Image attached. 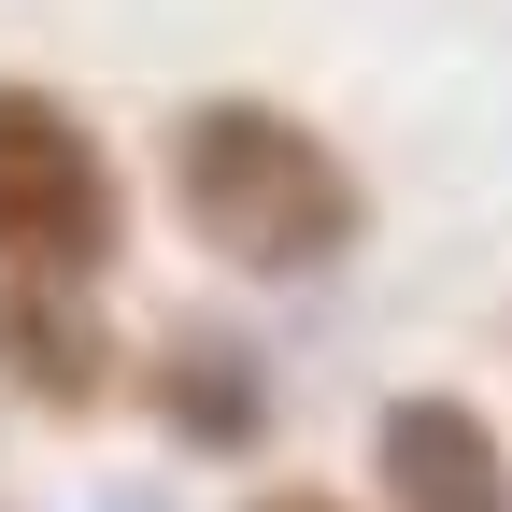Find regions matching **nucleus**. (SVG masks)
Wrapping results in <instances>:
<instances>
[{
	"label": "nucleus",
	"instance_id": "f257e3e1",
	"mask_svg": "<svg viewBox=\"0 0 512 512\" xmlns=\"http://www.w3.org/2000/svg\"><path fill=\"white\" fill-rule=\"evenodd\" d=\"M171 214L200 228L228 271L313 285V271H342V256L370 242V185H356V157L313 114L228 86V100H185L171 114Z\"/></svg>",
	"mask_w": 512,
	"mask_h": 512
},
{
	"label": "nucleus",
	"instance_id": "f03ea898",
	"mask_svg": "<svg viewBox=\"0 0 512 512\" xmlns=\"http://www.w3.org/2000/svg\"><path fill=\"white\" fill-rule=\"evenodd\" d=\"M128 242V185L100 157V128L0 72V271H43V285H100Z\"/></svg>",
	"mask_w": 512,
	"mask_h": 512
},
{
	"label": "nucleus",
	"instance_id": "7ed1b4c3",
	"mask_svg": "<svg viewBox=\"0 0 512 512\" xmlns=\"http://www.w3.org/2000/svg\"><path fill=\"white\" fill-rule=\"evenodd\" d=\"M370 484H384V512H512V441H498L484 399L413 384L370 427Z\"/></svg>",
	"mask_w": 512,
	"mask_h": 512
},
{
	"label": "nucleus",
	"instance_id": "20e7f679",
	"mask_svg": "<svg viewBox=\"0 0 512 512\" xmlns=\"http://www.w3.org/2000/svg\"><path fill=\"white\" fill-rule=\"evenodd\" d=\"M0 384H15L29 413H100V399H114V328H100V285L0 271Z\"/></svg>",
	"mask_w": 512,
	"mask_h": 512
},
{
	"label": "nucleus",
	"instance_id": "39448f33",
	"mask_svg": "<svg viewBox=\"0 0 512 512\" xmlns=\"http://www.w3.org/2000/svg\"><path fill=\"white\" fill-rule=\"evenodd\" d=\"M143 399H157V427L185 441V456H256V441H271V370H256L242 342H214V328L157 342L143 356Z\"/></svg>",
	"mask_w": 512,
	"mask_h": 512
},
{
	"label": "nucleus",
	"instance_id": "423d86ee",
	"mask_svg": "<svg viewBox=\"0 0 512 512\" xmlns=\"http://www.w3.org/2000/svg\"><path fill=\"white\" fill-rule=\"evenodd\" d=\"M242 512H342L328 484H271V498H242Z\"/></svg>",
	"mask_w": 512,
	"mask_h": 512
}]
</instances>
